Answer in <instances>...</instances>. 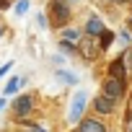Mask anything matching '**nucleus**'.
<instances>
[{"label":"nucleus","mask_w":132,"mask_h":132,"mask_svg":"<svg viewBox=\"0 0 132 132\" xmlns=\"http://www.w3.org/2000/svg\"><path fill=\"white\" fill-rule=\"evenodd\" d=\"M3 109H5V96H3V98H0V111H3Z\"/></svg>","instance_id":"nucleus-21"},{"label":"nucleus","mask_w":132,"mask_h":132,"mask_svg":"<svg viewBox=\"0 0 132 132\" xmlns=\"http://www.w3.org/2000/svg\"><path fill=\"white\" fill-rule=\"evenodd\" d=\"M68 3H80V0H68Z\"/></svg>","instance_id":"nucleus-23"},{"label":"nucleus","mask_w":132,"mask_h":132,"mask_svg":"<svg viewBox=\"0 0 132 132\" xmlns=\"http://www.w3.org/2000/svg\"><path fill=\"white\" fill-rule=\"evenodd\" d=\"M57 78H60L62 83H70V86H73V83L78 80V78H75V75H70L68 70H57Z\"/></svg>","instance_id":"nucleus-13"},{"label":"nucleus","mask_w":132,"mask_h":132,"mask_svg":"<svg viewBox=\"0 0 132 132\" xmlns=\"http://www.w3.org/2000/svg\"><path fill=\"white\" fill-rule=\"evenodd\" d=\"M109 75H111V78H119V80H124V75H127V68H124V62H122V60H114V62L109 65Z\"/></svg>","instance_id":"nucleus-9"},{"label":"nucleus","mask_w":132,"mask_h":132,"mask_svg":"<svg viewBox=\"0 0 132 132\" xmlns=\"http://www.w3.org/2000/svg\"><path fill=\"white\" fill-rule=\"evenodd\" d=\"M49 16H52L54 26H65L70 21V16H73L70 3H68V0H52V3H49Z\"/></svg>","instance_id":"nucleus-1"},{"label":"nucleus","mask_w":132,"mask_h":132,"mask_svg":"<svg viewBox=\"0 0 132 132\" xmlns=\"http://www.w3.org/2000/svg\"><path fill=\"white\" fill-rule=\"evenodd\" d=\"M11 68H13V62H5L3 68H0V78H5V73H11Z\"/></svg>","instance_id":"nucleus-17"},{"label":"nucleus","mask_w":132,"mask_h":132,"mask_svg":"<svg viewBox=\"0 0 132 132\" xmlns=\"http://www.w3.org/2000/svg\"><path fill=\"white\" fill-rule=\"evenodd\" d=\"M119 3H127V0H119Z\"/></svg>","instance_id":"nucleus-25"},{"label":"nucleus","mask_w":132,"mask_h":132,"mask_svg":"<svg viewBox=\"0 0 132 132\" xmlns=\"http://www.w3.org/2000/svg\"><path fill=\"white\" fill-rule=\"evenodd\" d=\"M60 47L68 52V54H75V49H78V44H73V42H60Z\"/></svg>","instance_id":"nucleus-16"},{"label":"nucleus","mask_w":132,"mask_h":132,"mask_svg":"<svg viewBox=\"0 0 132 132\" xmlns=\"http://www.w3.org/2000/svg\"><path fill=\"white\" fill-rule=\"evenodd\" d=\"M31 109H34V96H29V93H23V96H18L13 101V114L18 119H26L31 114Z\"/></svg>","instance_id":"nucleus-4"},{"label":"nucleus","mask_w":132,"mask_h":132,"mask_svg":"<svg viewBox=\"0 0 132 132\" xmlns=\"http://www.w3.org/2000/svg\"><path fill=\"white\" fill-rule=\"evenodd\" d=\"M114 106H117V101L109 98V96H104V93H98V96L93 98V111H96L98 117H109V114H114Z\"/></svg>","instance_id":"nucleus-5"},{"label":"nucleus","mask_w":132,"mask_h":132,"mask_svg":"<svg viewBox=\"0 0 132 132\" xmlns=\"http://www.w3.org/2000/svg\"><path fill=\"white\" fill-rule=\"evenodd\" d=\"M129 23H132V18H129Z\"/></svg>","instance_id":"nucleus-26"},{"label":"nucleus","mask_w":132,"mask_h":132,"mask_svg":"<svg viewBox=\"0 0 132 132\" xmlns=\"http://www.w3.org/2000/svg\"><path fill=\"white\" fill-rule=\"evenodd\" d=\"M5 3H8V0H0V8H3V5H5Z\"/></svg>","instance_id":"nucleus-22"},{"label":"nucleus","mask_w":132,"mask_h":132,"mask_svg":"<svg viewBox=\"0 0 132 132\" xmlns=\"http://www.w3.org/2000/svg\"><path fill=\"white\" fill-rule=\"evenodd\" d=\"M96 39H98V36H88V34L80 39L78 47L83 49V57H86V60H93L96 54H101V44H96Z\"/></svg>","instance_id":"nucleus-6"},{"label":"nucleus","mask_w":132,"mask_h":132,"mask_svg":"<svg viewBox=\"0 0 132 132\" xmlns=\"http://www.w3.org/2000/svg\"><path fill=\"white\" fill-rule=\"evenodd\" d=\"M36 23H39V26H42V29H47V18H44V16H42V13H39V16H36Z\"/></svg>","instance_id":"nucleus-18"},{"label":"nucleus","mask_w":132,"mask_h":132,"mask_svg":"<svg viewBox=\"0 0 132 132\" xmlns=\"http://www.w3.org/2000/svg\"><path fill=\"white\" fill-rule=\"evenodd\" d=\"M31 132H47L44 127H39V124H31Z\"/></svg>","instance_id":"nucleus-19"},{"label":"nucleus","mask_w":132,"mask_h":132,"mask_svg":"<svg viewBox=\"0 0 132 132\" xmlns=\"http://www.w3.org/2000/svg\"><path fill=\"white\" fill-rule=\"evenodd\" d=\"M86 104H88V93H86V91H78V93L73 96V101H70V111H68V122L78 124V122L83 119V111H86Z\"/></svg>","instance_id":"nucleus-2"},{"label":"nucleus","mask_w":132,"mask_h":132,"mask_svg":"<svg viewBox=\"0 0 132 132\" xmlns=\"http://www.w3.org/2000/svg\"><path fill=\"white\" fill-rule=\"evenodd\" d=\"M98 39H101V52H106V49H109V44H111V39H114V36H111V31H104V34H101V36H98Z\"/></svg>","instance_id":"nucleus-15"},{"label":"nucleus","mask_w":132,"mask_h":132,"mask_svg":"<svg viewBox=\"0 0 132 132\" xmlns=\"http://www.w3.org/2000/svg\"><path fill=\"white\" fill-rule=\"evenodd\" d=\"M88 36H101L104 31H106V26H104V21L98 18V16H91L88 21H86V29H83Z\"/></svg>","instance_id":"nucleus-7"},{"label":"nucleus","mask_w":132,"mask_h":132,"mask_svg":"<svg viewBox=\"0 0 132 132\" xmlns=\"http://www.w3.org/2000/svg\"><path fill=\"white\" fill-rule=\"evenodd\" d=\"M122 62H124L127 73H132V49H124V52H122Z\"/></svg>","instance_id":"nucleus-14"},{"label":"nucleus","mask_w":132,"mask_h":132,"mask_svg":"<svg viewBox=\"0 0 132 132\" xmlns=\"http://www.w3.org/2000/svg\"><path fill=\"white\" fill-rule=\"evenodd\" d=\"M78 132H106V124L101 119H80Z\"/></svg>","instance_id":"nucleus-8"},{"label":"nucleus","mask_w":132,"mask_h":132,"mask_svg":"<svg viewBox=\"0 0 132 132\" xmlns=\"http://www.w3.org/2000/svg\"><path fill=\"white\" fill-rule=\"evenodd\" d=\"M21 83H23L21 78H11V80H8V86H5V91H3V93H5V98H8V96H13V93L21 88Z\"/></svg>","instance_id":"nucleus-11"},{"label":"nucleus","mask_w":132,"mask_h":132,"mask_svg":"<svg viewBox=\"0 0 132 132\" xmlns=\"http://www.w3.org/2000/svg\"><path fill=\"white\" fill-rule=\"evenodd\" d=\"M127 132H132V114H129V119H127Z\"/></svg>","instance_id":"nucleus-20"},{"label":"nucleus","mask_w":132,"mask_h":132,"mask_svg":"<svg viewBox=\"0 0 132 132\" xmlns=\"http://www.w3.org/2000/svg\"><path fill=\"white\" fill-rule=\"evenodd\" d=\"M80 39H83V31H78V29H62V42L80 44Z\"/></svg>","instance_id":"nucleus-10"},{"label":"nucleus","mask_w":132,"mask_h":132,"mask_svg":"<svg viewBox=\"0 0 132 132\" xmlns=\"http://www.w3.org/2000/svg\"><path fill=\"white\" fill-rule=\"evenodd\" d=\"M29 5H31V0H18L16 8H13V13H16V16H23V13L29 11Z\"/></svg>","instance_id":"nucleus-12"},{"label":"nucleus","mask_w":132,"mask_h":132,"mask_svg":"<svg viewBox=\"0 0 132 132\" xmlns=\"http://www.w3.org/2000/svg\"><path fill=\"white\" fill-rule=\"evenodd\" d=\"M0 36H3V26H0Z\"/></svg>","instance_id":"nucleus-24"},{"label":"nucleus","mask_w":132,"mask_h":132,"mask_svg":"<svg viewBox=\"0 0 132 132\" xmlns=\"http://www.w3.org/2000/svg\"><path fill=\"white\" fill-rule=\"evenodd\" d=\"M101 93L104 96H109V98H114V101H119L122 96H124V80H119V78H106L104 80V86H101Z\"/></svg>","instance_id":"nucleus-3"}]
</instances>
